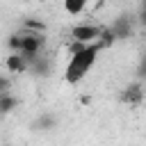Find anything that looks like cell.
<instances>
[{"label": "cell", "mask_w": 146, "mask_h": 146, "mask_svg": "<svg viewBox=\"0 0 146 146\" xmlns=\"http://www.w3.org/2000/svg\"><path fill=\"white\" fill-rule=\"evenodd\" d=\"M100 50H103V46H100L98 41H94V43H89L84 50L71 55V59H68V64H66V68H64V80H66L68 84H78V82L89 73V68L94 66V62H96V57H98Z\"/></svg>", "instance_id": "obj_1"}, {"label": "cell", "mask_w": 146, "mask_h": 146, "mask_svg": "<svg viewBox=\"0 0 146 146\" xmlns=\"http://www.w3.org/2000/svg\"><path fill=\"white\" fill-rule=\"evenodd\" d=\"M100 25H91V23H82V25H73L71 27V39L80 41V43H94L100 36Z\"/></svg>", "instance_id": "obj_2"}, {"label": "cell", "mask_w": 146, "mask_h": 146, "mask_svg": "<svg viewBox=\"0 0 146 146\" xmlns=\"http://www.w3.org/2000/svg\"><path fill=\"white\" fill-rule=\"evenodd\" d=\"M121 103H125V105H130V107H137L141 100H144V84L137 80V82H130L123 91H121Z\"/></svg>", "instance_id": "obj_3"}, {"label": "cell", "mask_w": 146, "mask_h": 146, "mask_svg": "<svg viewBox=\"0 0 146 146\" xmlns=\"http://www.w3.org/2000/svg\"><path fill=\"white\" fill-rule=\"evenodd\" d=\"M110 30H112V34L116 36V41H119V39H130V36H132V32H135V27H132V21H130L128 16H121V18H116V21L110 25Z\"/></svg>", "instance_id": "obj_4"}, {"label": "cell", "mask_w": 146, "mask_h": 146, "mask_svg": "<svg viewBox=\"0 0 146 146\" xmlns=\"http://www.w3.org/2000/svg\"><path fill=\"white\" fill-rule=\"evenodd\" d=\"M5 68L9 73H23V71H27V62H25V57L21 52H11L5 59Z\"/></svg>", "instance_id": "obj_5"}, {"label": "cell", "mask_w": 146, "mask_h": 146, "mask_svg": "<svg viewBox=\"0 0 146 146\" xmlns=\"http://www.w3.org/2000/svg\"><path fill=\"white\" fill-rule=\"evenodd\" d=\"M21 30H23V32H41V34H46L48 25H46L41 18H23Z\"/></svg>", "instance_id": "obj_6"}, {"label": "cell", "mask_w": 146, "mask_h": 146, "mask_svg": "<svg viewBox=\"0 0 146 146\" xmlns=\"http://www.w3.org/2000/svg\"><path fill=\"white\" fill-rule=\"evenodd\" d=\"M16 105H18V98L14 94H9V91L0 94V114H9Z\"/></svg>", "instance_id": "obj_7"}, {"label": "cell", "mask_w": 146, "mask_h": 146, "mask_svg": "<svg viewBox=\"0 0 146 146\" xmlns=\"http://www.w3.org/2000/svg\"><path fill=\"white\" fill-rule=\"evenodd\" d=\"M87 5H89V0H64V9H66L68 16L82 14V11L87 9Z\"/></svg>", "instance_id": "obj_8"}, {"label": "cell", "mask_w": 146, "mask_h": 146, "mask_svg": "<svg viewBox=\"0 0 146 146\" xmlns=\"http://www.w3.org/2000/svg\"><path fill=\"white\" fill-rule=\"evenodd\" d=\"M55 123H57V121H55V116L46 114V116H41V119H39L34 125H36L39 130H50V128H55Z\"/></svg>", "instance_id": "obj_9"}, {"label": "cell", "mask_w": 146, "mask_h": 146, "mask_svg": "<svg viewBox=\"0 0 146 146\" xmlns=\"http://www.w3.org/2000/svg\"><path fill=\"white\" fill-rule=\"evenodd\" d=\"M7 46H9L11 52H21V32H18V34H9Z\"/></svg>", "instance_id": "obj_10"}, {"label": "cell", "mask_w": 146, "mask_h": 146, "mask_svg": "<svg viewBox=\"0 0 146 146\" xmlns=\"http://www.w3.org/2000/svg\"><path fill=\"white\" fill-rule=\"evenodd\" d=\"M87 46H89V43H80V41H73V39H71V41H68V46H66V52H68V55H75V52L84 50Z\"/></svg>", "instance_id": "obj_11"}, {"label": "cell", "mask_w": 146, "mask_h": 146, "mask_svg": "<svg viewBox=\"0 0 146 146\" xmlns=\"http://www.w3.org/2000/svg\"><path fill=\"white\" fill-rule=\"evenodd\" d=\"M9 87H11V80H9V78H5V75H0V94L9 91Z\"/></svg>", "instance_id": "obj_12"}]
</instances>
